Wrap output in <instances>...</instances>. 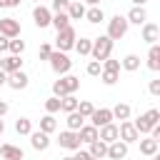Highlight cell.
I'll return each instance as SVG.
<instances>
[{
    "label": "cell",
    "instance_id": "cell-1",
    "mask_svg": "<svg viewBox=\"0 0 160 160\" xmlns=\"http://www.w3.org/2000/svg\"><path fill=\"white\" fill-rule=\"evenodd\" d=\"M110 52H112V40H110L108 35L92 38V48H90V55H92V60L102 62V60H108V58H110Z\"/></svg>",
    "mask_w": 160,
    "mask_h": 160
},
{
    "label": "cell",
    "instance_id": "cell-2",
    "mask_svg": "<svg viewBox=\"0 0 160 160\" xmlns=\"http://www.w3.org/2000/svg\"><path fill=\"white\" fill-rule=\"evenodd\" d=\"M48 62H50V68H52V72L55 75H68L70 72V68H72V60L68 58V52H60V50H52L50 52V58H48Z\"/></svg>",
    "mask_w": 160,
    "mask_h": 160
},
{
    "label": "cell",
    "instance_id": "cell-3",
    "mask_svg": "<svg viewBox=\"0 0 160 160\" xmlns=\"http://www.w3.org/2000/svg\"><path fill=\"white\" fill-rule=\"evenodd\" d=\"M128 28H130V25H128L125 15H112V18L108 20V32H105V35L115 42V40H120V38L128 35Z\"/></svg>",
    "mask_w": 160,
    "mask_h": 160
},
{
    "label": "cell",
    "instance_id": "cell-4",
    "mask_svg": "<svg viewBox=\"0 0 160 160\" xmlns=\"http://www.w3.org/2000/svg\"><path fill=\"white\" fill-rule=\"evenodd\" d=\"M75 40H78V32H75L72 25H68L65 30L58 32V38H55V48H58L60 52H68V50L75 48Z\"/></svg>",
    "mask_w": 160,
    "mask_h": 160
},
{
    "label": "cell",
    "instance_id": "cell-5",
    "mask_svg": "<svg viewBox=\"0 0 160 160\" xmlns=\"http://www.w3.org/2000/svg\"><path fill=\"white\" fill-rule=\"evenodd\" d=\"M118 140H122L125 145H130V142H138V140H140V135H138V130H135L132 120H122V122L118 125Z\"/></svg>",
    "mask_w": 160,
    "mask_h": 160
},
{
    "label": "cell",
    "instance_id": "cell-6",
    "mask_svg": "<svg viewBox=\"0 0 160 160\" xmlns=\"http://www.w3.org/2000/svg\"><path fill=\"white\" fill-rule=\"evenodd\" d=\"M0 35L12 40V38H20V22L15 18H0Z\"/></svg>",
    "mask_w": 160,
    "mask_h": 160
},
{
    "label": "cell",
    "instance_id": "cell-7",
    "mask_svg": "<svg viewBox=\"0 0 160 160\" xmlns=\"http://www.w3.org/2000/svg\"><path fill=\"white\" fill-rule=\"evenodd\" d=\"M58 145L60 148H65V150H80V138H78V132L75 130H62L60 132V138H58Z\"/></svg>",
    "mask_w": 160,
    "mask_h": 160
},
{
    "label": "cell",
    "instance_id": "cell-8",
    "mask_svg": "<svg viewBox=\"0 0 160 160\" xmlns=\"http://www.w3.org/2000/svg\"><path fill=\"white\" fill-rule=\"evenodd\" d=\"M28 82H30V78H28V72H22V70L10 72V75H8V80H5V85H8V88H12V90H25V88H28Z\"/></svg>",
    "mask_w": 160,
    "mask_h": 160
},
{
    "label": "cell",
    "instance_id": "cell-9",
    "mask_svg": "<svg viewBox=\"0 0 160 160\" xmlns=\"http://www.w3.org/2000/svg\"><path fill=\"white\" fill-rule=\"evenodd\" d=\"M88 120H90V125L102 128V125L112 122V112H110V108H95V110H92V115H90Z\"/></svg>",
    "mask_w": 160,
    "mask_h": 160
},
{
    "label": "cell",
    "instance_id": "cell-10",
    "mask_svg": "<svg viewBox=\"0 0 160 160\" xmlns=\"http://www.w3.org/2000/svg\"><path fill=\"white\" fill-rule=\"evenodd\" d=\"M32 20H35V25H38V28H48V25H50V20H52L50 8H45V5H35V8H32Z\"/></svg>",
    "mask_w": 160,
    "mask_h": 160
},
{
    "label": "cell",
    "instance_id": "cell-11",
    "mask_svg": "<svg viewBox=\"0 0 160 160\" xmlns=\"http://www.w3.org/2000/svg\"><path fill=\"white\" fill-rule=\"evenodd\" d=\"M0 70H2L5 75L15 72V70H22V60H20V55H5V58L0 60Z\"/></svg>",
    "mask_w": 160,
    "mask_h": 160
},
{
    "label": "cell",
    "instance_id": "cell-12",
    "mask_svg": "<svg viewBox=\"0 0 160 160\" xmlns=\"http://www.w3.org/2000/svg\"><path fill=\"white\" fill-rule=\"evenodd\" d=\"M98 140H102L105 145L115 142V140H118V125H115V122H108V125L98 128Z\"/></svg>",
    "mask_w": 160,
    "mask_h": 160
},
{
    "label": "cell",
    "instance_id": "cell-13",
    "mask_svg": "<svg viewBox=\"0 0 160 160\" xmlns=\"http://www.w3.org/2000/svg\"><path fill=\"white\" fill-rule=\"evenodd\" d=\"M28 138H30L32 150H40V152H42V150H48V148H50V135H45V132H40V130H32Z\"/></svg>",
    "mask_w": 160,
    "mask_h": 160
},
{
    "label": "cell",
    "instance_id": "cell-14",
    "mask_svg": "<svg viewBox=\"0 0 160 160\" xmlns=\"http://www.w3.org/2000/svg\"><path fill=\"white\" fill-rule=\"evenodd\" d=\"M125 20H128V25H145L148 22V10L145 8H130V12L125 15Z\"/></svg>",
    "mask_w": 160,
    "mask_h": 160
},
{
    "label": "cell",
    "instance_id": "cell-15",
    "mask_svg": "<svg viewBox=\"0 0 160 160\" xmlns=\"http://www.w3.org/2000/svg\"><path fill=\"white\" fill-rule=\"evenodd\" d=\"M142 40L148 42V45H155L158 40H160V25H155V22H145L142 25Z\"/></svg>",
    "mask_w": 160,
    "mask_h": 160
},
{
    "label": "cell",
    "instance_id": "cell-16",
    "mask_svg": "<svg viewBox=\"0 0 160 160\" xmlns=\"http://www.w3.org/2000/svg\"><path fill=\"white\" fill-rule=\"evenodd\" d=\"M105 158H110V160H122V158H128V145H125L122 140L110 142V145H108V155H105Z\"/></svg>",
    "mask_w": 160,
    "mask_h": 160
},
{
    "label": "cell",
    "instance_id": "cell-17",
    "mask_svg": "<svg viewBox=\"0 0 160 160\" xmlns=\"http://www.w3.org/2000/svg\"><path fill=\"white\" fill-rule=\"evenodd\" d=\"M138 142H140V155H145V158H152V155H158V150H160V142L152 140L150 135L142 138V140H138Z\"/></svg>",
    "mask_w": 160,
    "mask_h": 160
},
{
    "label": "cell",
    "instance_id": "cell-18",
    "mask_svg": "<svg viewBox=\"0 0 160 160\" xmlns=\"http://www.w3.org/2000/svg\"><path fill=\"white\" fill-rule=\"evenodd\" d=\"M0 155H2V160H22L25 158V152L18 145H10V142H2L0 145Z\"/></svg>",
    "mask_w": 160,
    "mask_h": 160
},
{
    "label": "cell",
    "instance_id": "cell-19",
    "mask_svg": "<svg viewBox=\"0 0 160 160\" xmlns=\"http://www.w3.org/2000/svg\"><path fill=\"white\" fill-rule=\"evenodd\" d=\"M78 138H80V142H88V145H90V142L98 140V128L90 125V122H85V125L78 130Z\"/></svg>",
    "mask_w": 160,
    "mask_h": 160
},
{
    "label": "cell",
    "instance_id": "cell-20",
    "mask_svg": "<svg viewBox=\"0 0 160 160\" xmlns=\"http://www.w3.org/2000/svg\"><path fill=\"white\" fill-rule=\"evenodd\" d=\"M110 112H112V120H130V115H132V108L128 105V102H118L115 108H110Z\"/></svg>",
    "mask_w": 160,
    "mask_h": 160
},
{
    "label": "cell",
    "instance_id": "cell-21",
    "mask_svg": "<svg viewBox=\"0 0 160 160\" xmlns=\"http://www.w3.org/2000/svg\"><path fill=\"white\" fill-rule=\"evenodd\" d=\"M148 68H150L152 72L160 70V45H158V42L150 45V50H148Z\"/></svg>",
    "mask_w": 160,
    "mask_h": 160
},
{
    "label": "cell",
    "instance_id": "cell-22",
    "mask_svg": "<svg viewBox=\"0 0 160 160\" xmlns=\"http://www.w3.org/2000/svg\"><path fill=\"white\" fill-rule=\"evenodd\" d=\"M88 152H90V158L102 160V158L108 155V145H105L102 140H95V142H90V145H88Z\"/></svg>",
    "mask_w": 160,
    "mask_h": 160
},
{
    "label": "cell",
    "instance_id": "cell-23",
    "mask_svg": "<svg viewBox=\"0 0 160 160\" xmlns=\"http://www.w3.org/2000/svg\"><path fill=\"white\" fill-rule=\"evenodd\" d=\"M55 130H58V120H55V115H42V118H40V132L52 135Z\"/></svg>",
    "mask_w": 160,
    "mask_h": 160
},
{
    "label": "cell",
    "instance_id": "cell-24",
    "mask_svg": "<svg viewBox=\"0 0 160 160\" xmlns=\"http://www.w3.org/2000/svg\"><path fill=\"white\" fill-rule=\"evenodd\" d=\"M65 12H68V18H70V20H80V18H85V5H82L80 0H75V2H70V5H68V10H65Z\"/></svg>",
    "mask_w": 160,
    "mask_h": 160
},
{
    "label": "cell",
    "instance_id": "cell-25",
    "mask_svg": "<svg viewBox=\"0 0 160 160\" xmlns=\"http://www.w3.org/2000/svg\"><path fill=\"white\" fill-rule=\"evenodd\" d=\"M85 20H88V22H92V25L102 22V20H105V12H102V8H100V5H95V8H88V10H85Z\"/></svg>",
    "mask_w": 160,
    "mask_h": 160
},
{
    "label": "cell",
    "instance_id": "cell-26",
    "mask_svg": "<svg viewBox=\"0 0 160 160\" xmlns=\"http://www.w3.org/2000/svg\"><path fill=\"white\" fill-rule=\"evenodd\" d=\"M120 68L128 70V72H135V70L140 68V58H138L135 52H130V55H125V58L120 60Z\"/></svg>",
    "mask_w": 160,
    "mask_h": 160
},
{
    "label": "cell",
    "instance_id": "cell-27",
    "mask_svg": "<svg viewBox=\"0 0 160 160\" xmlns=\"http://www.w3.org/2000/svg\"><path fill=\"white\" fill-rule=\"evenodd\" d=\"M50 25L60 32V30H65L68 25H70V18H68V12H52V20H50Z\"/></svg>",
    "mask_w": 160,
    "mask_h": 160
},
{
    "label": "cell",
    "instance_id": "cell-28",
    "mask_svg": "<svg viewBox=\"0 0 160 160\" xmlns=\"http://www.w3.org/2000/svg\"><path fill=\"white\" fill-rule=\"evenodd\" d=\"M65 122H68V130H75V132H78V130L85 125V118L75 110V112H68V120H65Z\"/></svg>",
    "mask_w": 160,
    "mask_h": 160
},
{
    "label": "cell",
    "instance_id": "cell-29",
    "mask_svg": "<svg viewBox=\"0 0 160 160\" xmlns=\"http://www.w3.org/2000/svg\"><path fill=\"white\" fill-rule=\"evenodd\" d=\"M78 102H80V100H78L75 95H65V98H60V110H62V112H75V110H78Z\"/></svg>",
    "mask_w": 160,
    "mask_h": 160
},
{
    "label": "cell",
    "instance_id": "cell-30",
    "mask_svg": "<svg viewBox=\"0 0 160 160\" xmlns=\"http://www.w3.org/2000/svg\"><path fill=\"white\" fill-rule=\"evenodd\" d=\"M15 132L18 135H30L32 132V120L30 118H18L15 120Z\"/></svg>",
    "mask_w": 160,
    "mask_h": 160
},
{
    "label": "cell",
    "instance_id": "cell-31",
    "mask_svg": "<svg viewBox=\"0 0 160 160\" xmlns=\"http://www.w3.org/2000/svg\"><path fill=\"white\" fill-rule=\"evenodd\" d=\"M90 48H92V40L90 38H80V40H75V52L78 55H90Z\"/></svg>",
    "mask_w": 160,
    "mask_h": 160
},
{
    "label": "cell",
    "instance_id": "cell-32",
    "mask_svg": "<svg viewBox=\"0 0 160 160\" xmlns=\"http://www.w3.org/2000/svg\"><path fill=\"white\" fill-rule=\"evenodd\" d=\"M8 52H10V55H22V52H25V40L12 38V40H10V45H8Z\"/></svg>",
    "mask_w": 160,
    "mask_h": 160
},
{
    "label": "cell",
    "instance_id": "cell-33",
    "mask_svg": "<svg viewBox=\"0 0 160 160\" xmlns=\"http://www.w3.org/2000/svg\"><path fill=\"white\" fill-rule=\"evenodd\" d=\"M62 82H65V88H68L70 95H75L78 88H80V78H75V75H62Z\"/></svg>",
    "mask_w": 160,
    "mask_h": 160
},
{
    "label": "cell",
    "instance_id": "cell-34",
    "mask_svg": "<svg viewBox=\"0 0 160 160\" xmlns=\"http://www.w3.org/2000/svg\"><path fill=\"white\" fill-rule=\"evenodd\" d=\"M45 112H48V115L60 112V98H55V95H52V98H48V100H45Z\"/></svg>",
    "mask_w": 160,
    "mask_h": 160
},
{
    "label": "cell",
    "instance_id": "cell-35",
    "mask_svg": "<svg viewBox=\"0 0 160 160\" xmlns=\"http://www.w3.org/2000/svg\"><path fill=\"white\" fill-rule=\"evenodd\" d=\"M92 110H95V105H92L90 100H80V102H78V112H80V115H82L85 120H88V118L92 115Z\"/></svg>",
    "mask_w": 160,
    "mask_h": 160
},
{
    "label": "cell",
    "instance_id": "cell-36",
    "mask_svg": "<svg viewBox=\"0 0 160 160\" xmlns=\"http://www.w3.org/2000/svg\"><path fill=\"white\" fill-rule=\"evenodd\" d=\"M142 118L150 122V128H152V125H160V110H158V108H150L148 112H142Z\"/></svg>",
    "mask_w": 160,
    "mask_h": 160
},
{
    "label": "cell",
    "instance_id": "cell-37",
    "mask_svg": "<svg viewBox=\"0 0 160 160\" xmlns=\"http://www.w3.org/2000/svg\"><path fill=\"white\" fill-rule=\"evenodd\" d=\"M132 125H135V130H138V135H148V132H150V122H148V120H145L142 115H140L138 120H132Z\"/></svg>",
    "mask_w": 160,
    "mask_h": 160
},
{
    "label": "cell",
    "instance_id": "cell-38",
    "mask_svg": "<svg viewBox=\"0 0 160 160\" xmlns=\"http://www.w3.org/2000/svg\"><path fill=\"white\" fill-rule=\"evenodd\" d=\"M52 95H55V98H65V95H70L68 88H65V82H62V78L52 82Z\"/></svg>",
    "mask_w": 160,
    "mask_h": 160
},
{
    "label": "cell",
    "instance_id": "cell-39",
    "mask_svg": "<svg viewBox=\"0 0 160 160\" xmlns=\"http://www.w3.org/2000/svg\"><path fill=\"white\" fill-rule=\"evenodd\" d=\"M100 65H102V70H108V72H120V60L108 58V60H102Z\"/></svg>",
    "mask_w": 160,
    "mask_h": 160
},
{
    "label": "cell",
    "instance_id": "cell-40",
    "mask_svg": "<svg viewBox=\"0 0 160 160\" xmlns=\"http://www.w3.org/2000/svg\"><path fill=\"white\" fill-rule=\"evenodd\" d=\"M85 72H88L90 78H98V75L102 72V65H100L98 60H90V62H88V68H85Z\"/></svg>",
    "mask_w": 160,
    "mask_h": 160
},
{
    "label": "cell",
    "instance_id": "cell-41",
    "mask_svg": "<svg viewBox=\"0 0 160 160\" xmlns=\"http://www.w3.org/2000/svg\"><path fill=\"white\" fill-rule=\"evenodd\" d=\"M100 80H102L105 85H115V82L120 80V72H108V70H102V72H100Z\"/></svg>",
    "mask_w": 160,
    "mask_h": 160
},
{
    "label": "cell",
    "instance_id": "cell-42",
    "mask_svg": "<svg viewBox=\"0 0 160 160\" xmlns=\"http://www.w3.org/2000/svg\"><path fill=\"white\" fill-rule=\"evenodd\" d=\"M50 5H52V8H50V12H65V10H68V5H70V0H52Z\"/></svg>",
    "mask_w": 160,
    "mask_h": 160
},
{
    "label": "cell",
    "instance_id": "cell-43",
    "mask_svg": "<svg viewBox=\"0 0 160 160\" xmlns=\"http://www.w3.org/2000/svg\"><path fill=\"white\" fill-rule=\"evenodd\" d=\"M148 90H150V95H152V98H158V95H160V80H158V78H155V80H150Z\"/></svg>",
    "mask_w": 160,
    "mask_h": 160
},
{
    "label": "cell",
    "instance_id": "cell-44",
    "mask_svg": "<svg viewBox=\"0 0 160 160\" xmlns=\"http://www.w3.org/2000/svg\"><path fill=\"white\" fill-rule=\"evenodd\" d=\"M50 52H52V48H50L48 42H42V45H40V52H38V55H40V60H48V58H50Z\"/></svg>",
    "mask_w": 160,
    "mask_h": 160
},
{
    "label": "cell",
    "instance_id": "cell-45",
    "mask_svg": "<svg viewBox=\"0 0 160 160\" xmlns=\"http://www.w3.org/2000/svg\"><path fill=\"white\" fill-rule=\"evenodd\" d=\"M75 160H92L88 150H75Z\"/></svg>",
    "mask_w": 160,
    "mask_h": 160
},
{
    "label": "cell",
    "instance_id": "cell-46",
    "mask_svg": "<svg viewBox=\"0 0 160 160\" xmlns=\"http://www.w3.org/2000/svg\"><path fill=\"white\" fill-rule=\"evenodd\" d=\"M8 45H10V40L0 35V52H8Z\"/></svg>",
    "mask_w": 160,
    "mask_h": 160
},
{
    "label": "cell",
    "instance_id": "cell-47",
    "mask_svg": "<svg viewBox=\"0 0 160 160\" xmlns=\"http://www.w3.org/2000/svg\"><path fill=\"white\" fill-rule=\"evenodd\" d=\"M8 110H10V108H8V102H5V100H0V118H2Z\"/></svg>",
    "mask_w": 160,
    "mask_h": 160
},
{
    "label": "cell",
    "instance_id": "cell-48",
    "mask_svg": "<svg viewBox=\"0 0 160 160\" xmlns=\"http://www.w3.org/2000/svg\"><path fill=\"white\" fill-rule=\"evenodd\" d=\"M80 2H82V5H85V2H88V5H90V8H95V5H100V0H80Z\"/></svg>",
    "mask_w": 160,
    "mask_h": 160
},
{
    "label": "cell",
    "instance_id": "cell-49",
    "mask_svg": "<svg viewBox=\"0 0 160 160\" xmlns=\"http://www.w3.org/2000/svg\"><path fill=\"white\" fill-rule=\"evenodd\" d=\"M130 2H132L135 8H145V2H148V0H130Z\"/></svg>",
    "mask_w": 160,
    "mask_h": 160
},
{
    "label": "cell",
    "instance_id": "cell-50",
    "mask_svg": "<svg viewBox=\"0 0 160 160\" xmlns=\"http://www.w3.org/2000/svg\"><path fill=\"white\" fill-rule=\"evenodd\" d=\"M20 2H22V0H8V8H18Z\"/></svg>",
    "mask_w": 160,
    "mask_h": 160
},
{
    "label": "cell",
    "instance_id": "cell-51",
    "mask_svg": "<svg viewBox=\"0 0 160 160\" xmlns=\"http://www.w3.org/2000/svg\"><path fill=\"white\" fill-rule=\"evenodd\" d=\"M5 80H8V75H5V72H2V70H0V88H2V85H5Z\"/></svg>",
    "mask_w": 160,
    "mask_h": 160
},
{
    "label": "cell",
    "instance_id": "cell-52",
    "mask_svg": "<svg viewBox=\"0 0 160 160\" xmlns=\"http://www.w3.org/2000/svg\"><path fill=\"white\" fill-rule=\"evenodd\" d=\"M5 132V122H2V118H0V135Z\"/></svg>",
    "mask_w": 160,
    "mask_h": 160
},
{
    "label": "cell",
    "instance_id": "cell-53",
    "mask_svg": "<svg viewBox=\"0 0 160 160\" xmlns=\"http://www.w3.org/2000/svg\"><path fill=\"white\" fill-rule=\"evenodd\" d=\"M60 160H75V155H65V158H60Z\"/></svg>",
    "mask_w": 160,
    "mask_h": 160
},
{
    "label": "cell",
    "instance_id": "cell-54",
    "mask_svg": "<svg viewBox=\"0 0 160 160\" xmlns=\"http://www.w3.org/2000/svg\"><path fill=\"white\" fill-rule=\"evenodd\" d=\"M152 160H160V155H152Z\"/></svg>",
    "mask_w": 160,
    "mask_h": 160
},
{
    "label": "cell",
    "instance_id": "cell-55",
    "mask_svg": "<svg viewBox=\"0 0 160 160\" xmlns=\"http://www.w3.org/2000/svg\"><path fill=\"white\" fill-rule=\"evenodd\" d=\"M70 2H75V0H70Z\"/></svg>",
    "mask_w": 160,
    "mask_h": 160
},
{
    "label": "cell",
    "instance_id": "cell-56",
    "mask_svg": "<svg viewBox=\"0 0 160 160\" xmlns=\"http://www.w3.org/2000/svg\"><path fill=\"white\" fill-rule=\"evenodd\" d=\"M50 2H52V0H50Z\"/></svg>",
    "mask_w": 160,
    "mask_h": 160
},
{
    "label": "cell",
    "instance_id": "cell-57",
    "mask_svg": "<svg viewBox=\"0 0 160 160\" xmlns=\"http://www.w3.org/2000/svg\"><path fill=\"white\" fill-rule=\"evenodd\" d=\"M92 160H95V158H92Z\"/></svg>",
    "mask_w": 160,
    "mask_h": 160
}]
</instances>
